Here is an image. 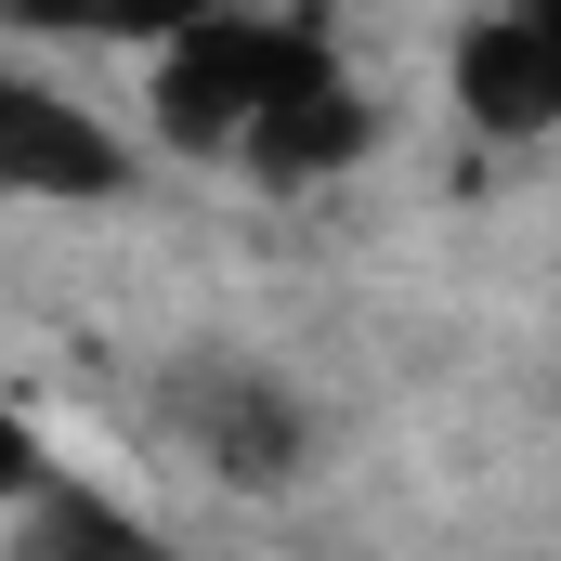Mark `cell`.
<instances>
[{
  "mask_svg": "<svg viewBox=\"0 0 561 561\" xmlns=\"http://www.w3.org/2000/svg\"><path fill=\"white\" fill-rule=\"evenodd\" d=\"M287 53H300V26H249V13L170 26V53H157V144H183V157H249Z\"/></svg>",
  "mask_w": 561,
  "mask_h": 561,
  "instance_id": "1",
  "label": "cell"
},
{
  "mask_svg": "<svg viewBox=\"0 0 561 561\" xmlns=\"http://www.w3.org/2000/svg\"><path fill=\"white\" fill-rule=\"evenodd\" d=\"M170 431L236 496H275V483H300V457H313V405L287 379H262V366H236V353H183L170 366Z\"/></svg>",
  "mask_w": 561,
  "mask_h": 561,
  "instance_id": "2",
  "label": "cell"
},
{
  "mask_svg": "<svg viewBox=\"0 0 561 561\" xmlns=\"http://www.w3.org/2000/svg\"><path fill=\"white\" fill-rule=\"evenodd\" d=\"M0 196L105 209V196H131V144L105 131L92 105H66L53 79H0Z\"/></svg>",
  "mask_w": 561,
  "mask_h": 561,
  "instance_id": "3",
  "label": "cell"
},
{
  "mask_svg": "<svg viewBox=\"0 0 561 561\" xmlns=\"http://www.w3.org/2000/svg\"><path fill=\"white\" fill-rule=\"evenodd\" d=\"M366 144H379V105H366V92L327 66V39L300 26L275 105H262V131H249V170H262V183H327V170H353Z\"/></svg>",
  "mask_w": 561,
  "mask_h": 561,
  "instance_id": "4",
  "label": "cell"
},
{
  "mask_svg": "<svg viewBox=\"0 0 561 561\" xmlns=\"http://www.w3.org/2000/svg\"><path fill=\"white\" fill-rule=\"evenodd\" d=\"M457 105L483 118V131H561V53L536 13H483L470 39H457Z\"/></svg>",
  "mask_w": 561,
  "mask_h": 561,
  "instance_id": "5",
  "label": "cell"
},
{
  "mask_svg": "<svg viewBox=\"0 0 561 561\" xmlns=\"http://www.w3.org/2000/svg\"><path fill=\"white\" fill-rule=\"evenodd\" d=\"M13 561H157V536H144L131 510L53 483V457L13 431Z\"/></svg>",
  "mask_w": 561,
  "mask_h": 561,
  "instance_id": "6",
  "label": "cell"
},
{
  "mask_svg": "<svg viewBox=\"0 0 561 561\" xmlns=\"http://www.w3.org/2000/svg\"><path fill=\"white\" fill-rule=\"evenodd\" d=\"M536 26H549V53H561V0H536Z\"/></svg>",
  "mask_w": 561,
  "mask_h": 561,
  "instance_id": "7",
  "label": "cell"
}]
</instances>
